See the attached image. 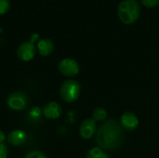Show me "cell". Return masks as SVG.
<instances>
[{"label":"cell","instance_id":"1","mask_svg":"<svg viewBox=\"0 0 159 158\" xmlns=\"http://www.w3.org/2000/svg\"><path fill=\"white\" fill-rule=\"evenodd\" d=\"M123 140V129L120 124L113 119L104 122L96 133L97 144L100 148L105 150H114L119 147Z\"/></svg>","mask_w":159,"mask_h":158},{"label":"cell","instance_id":"2","mask_svg":"<svg viewBox=\"0 0 159 158\" xmlns=\"http://www.w3.org/2000/svg\"><path fill=\"white\" fill-rule=\"evenodd\" d=\"M117 14L123 23L132 24L141 15V6L137 0H122L117 7Z\"/></svg>","mask_w":159,"mask_h":158},{"label":"cell","instance_id":"3","mask_svg":"<svg viewBox=\"0 0 159 158\" xmlns=\"http://www.w3.org/2000/svg\"><path fill=\"white\" fill-rule=\"evenodd\" d=\"M80 91H81L80 84L73 79L64 81L60 88L61 97L66 102H73L76 101L80 95Z\"/></svg>","mask_w":159,"mask_h":158},{"label":"cell","instance_id":"4","mask_svg":"<svg viewBox=\"0 0 159 158\" xmlns=\"http://www.w3.org/2000/svg\"><path fill=\"white\" fill-rule=\"evenodd\" d=\"M58 70L62 75L66 77H73L79 73V65L74 59L65 58L59 62Z\"/></svg>","mask_w":159,"mask_h":158},{"label":"cell","instance_id":"5","mask_svg":"<svg viewBox=\"0 0 159 158\" xmlns=\"http://www.w3.org/2000/svg\"><path fill=\"white\" fill-rule=\"evenodd\" d=\"M7 106L14 111H21L27 107L28 99L24 93L13 92L7 99Z\"/></svg>","mask_w":159,"mask_h":158},{"label":"cell","instance_id":"6","mask_svg":"<svg viewBox=\"0 0 159 158\" xmlns=\"http://www.w3.org/2000/svg\"><path fill=\"white\" fill-rule=\"evenodd\" d=\"M35 47L32 41H26L21 43L17 49L18 58L23 61H31L35 55Z\"/></svg>","mask_w":159,"mask_h":158},{"label":"cell","instance_id":"7","mask_svg":"<svg viewBox=\"0 0 159 158\" xmlns=\"http://www.w3.org/2000/svg\"><path fill=\"white\" fill-rule=\"evenodd\" d=\"M97 131V126L96 121L92 118H87L85 119L79 128V133L81 137L85 140H89L94 136V134Z\"/></svg>","mask_w":159,"mask_h":158},{"label":"cell","instance_id":"8","mask_svg":"<svg viewBox=\"0 0 159 158\" xmlns=\"http://www.w3.org/2000/svg\"><path fill=\"white\" fill-rule=\"evenodd\" d=\"M120 125L123 129L132 131L139 126V118L133 112H126L120 118Z\"/></svg>","mask_w":159,"mask_h":158},{"label":"cell","instance_id":"9","mask_svg":"<svg viewBox=\"0 0 159 158\" xmlns=\"http://www.w3.org/2000/svg\"><path fill=\"white\" fill-rule=\"evenodd\" d=\"M62 109L61 107V105L59 103H57L56 102H48L46 105H44L43 109H42V114L44 115V116L48 119H58L61 115Z\"/></svg>","mask_w":159,"mask_h":158},{"label":"cell","instance_id":"10","mask_svg":"<svg viewBox=\"0 0 159 158\" xmlns=\"http://www.w3.org/2000/svg\"><path fill=\"white\" fill-rule=\"evenodd\" d=\"M7 141L9 144L13 146H20L27 141V135L21 129H15L8 133Z\"/></svg>","mask_w":159,"mask_h":158},{"label":"cell","instance_id":"11","mask_svg":"<svg viewBox=\"0 0 159 158\" xmlns=\"http://www.w3.org/2000/svg\"><path fill=\"white\" fill-rule=\"evenodd\" d=\"M37 50L42 56H48L54 50V43L49 38H43L37 43Z\"/></svg>","mask_w":159,"mask_h":158},{"label":"cell","instance_id":"12","mask_svg":"<svg viewBox=\"0 0 159 158\" xmlns=\"http://www.w3.org/2000/svg\"><path fill=\"white\" fill-rule=\"evenodd\" d=\"M86 158H109L108 155L100 147H95L90 149L88 153Z\"/></svg>","mask_w":159,"mask_h":158},{"label":"cell","instance_id":"13","mask_svg":"<svg viewBox=\"0 0 159 158\" xmlns=\"http://www.w3.org/2000/svg\"><path fill=\"white\" fill-rule=\"evenodd\" d=\"M106 117H107V112L104 108L102 107L95 109L92 114V119H94L95 121H103L105 120Z\"/></svg>","mask_w":159,"mask_h":158},{"label":"cell","instance_id":"14","mask_svg":"<svg viewBox=\"0 0 159 158\" xmlns=\"http://www.w3.org/2000/svg\"><path fill=\"white\" fill-rule=\"evenodd\" d=\"M24 158H48L43 153L39 152V151H32L29 152L28 154H26V156Z\"/></svg>","mask_w":159,"mask_h":158},{"label":"cell","instance_id":"15","mask_svg":"<svg viewBox=\"0 0 159 158\" xmlns=\"http://www.w3.org/2000/svg\"><path fill=\"white\" fill-rule=\"evenodd\" d=\"M10 7L9 0H0V14L6 13Z\"/></svg>","mask_w":159,"mask_h":158},{"label":"cell","instance_id":"16","mask_svg":"<svg viewBox=\"0 0 159 158\" xmlns=\"http://www.w3.org/2000/svg\"><path fill=\"white\" fill-rule=\"evenodd\" d=\"M141 2L147 7H156L159 5V0H141Z\"/></svg>","mask_w":159,"mask_h":158},{"label":"cell","instance_id":"17","mask_svg":"<svg viewBox=\"0 0 159 158\" xmlns=\"http://www.w3.org/2000/svg\"><path fill=\"white\" fill-rule=\"evenodd\" d=\"M7 146L0 142V158H7Z\"/></svg>","mask_w":159,"mask_h":158},{"label":"cell","instance_id":"18","mask_svg":"<svg viewBox=\"0 0 159 158\" xmlns=\"http://www.w3.org/2000/svg\"><path fill=\"white\" fill-rule=\"evenodd\" d=\"M6 140H7L6 135L4 134V132H3V131H0V142L4 143V142H5Z\"/></svg>","mask_w":159,"mask_h":158}]
</instances>
